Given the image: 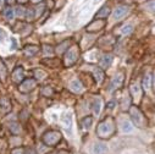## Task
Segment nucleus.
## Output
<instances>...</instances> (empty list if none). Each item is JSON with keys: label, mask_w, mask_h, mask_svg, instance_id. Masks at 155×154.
Segmentation results:
<instances>
[{"label": "nucleus", "mask_w": 155, "mask_h": 154, "mask_svg": "<svg viewBox=\"0 0 155 154\" xmlns=\"http://www.w3.org/2000/svg\"><path fill=\"white\" fill-rule=\"evenodd\" d=\"M115 132V121L112 118L104 119L97 129V136L99 138H109Z\"/></svg>", "instance_id": "1"}, {"label": "nucleus", "mask_w": 155, "mask_h": 154, "mask_svg": "<svg viewBox=\"0 0 155 154\" xmlns=\"http://www.w3.org/2000/svg\"><path fill=\"white\" fill-rule=\"evenodd\" d=\"M42 141L45 146L48 147H54L56 146L60 141H61V133L59 131H55V130H50V131H47L43 137H42Z\"/></svg>", "instance_id": "2"}, {"label": "nucleus", "mask_w": 155, "mask_h": 154, "mask_svg": "<svg viewBox=\"0 0 155 154\" xmlns=\"http://www.w3.org/2000/svg\"><path fill=\"white\" fill-rule=\"evenodd\" d=\"M78 55H80V50H78V47L77 45H73L70 49H67L65 53V56H64L65 66H67V67L72 66L77 60H78Z\"/></svg>", "instance_id": "3"}, {"label": "nucleus", "mask_w": 155, "mask_h": 154, "mask_svg": "<svg viewBox=\"0 0 155 154\" xmlns=\"http://www.w3.org/2000/svg\"><path fill=\"white\" fill-rule=\"evenodd\" d=\"M130 115H131V118H132V120L134 121V124L136 125H138V126H140V127H143L144 126V116H143V114L140 112V110L137 108V106H131V109H130Z\"/></svg>", "instance_id": "4"}, {"label": "nucleus", "mask_w": 155, "mask_h": 154, "mask_svg": "<svg viewBox=\"0 0 155 154\" xmlns=\"http://www.w3.org/2000/svg\"><path fill=\"white\" fill-rule=\"evenodd\" d=\"M37 87V81L34 79H27V80H23L21 83H20V92L22 93H28L31 91H33L34 88Z\"/></svg>", "instance_id": "5"}, {"label": "nucleus", "mask_w": 155, "mask_h": 154, "mask_svg": "<svg viewBox=\"0 0 155 154\" xmlns=\"http://www.w3.org/2000/svg\"><path fill=\"white\" fill-rule=\"evenodd\" d=\"M124 83V73H119V75H116L114 79L111 80L110 82V86H109V92L112 93L116 89H119Z\"/></svg>", "instance_id": "6"}, {"label": "nucleus", "mask_w": 155, "mask_h": 154, "mask_svg": "<svg viewBox=\"0 0 155 154\" xmlns=\"http://www.w3.org/2000/svg\"><path fill=\"white\" fill-rule=\"evenodd\" d=\"M11 79H12V81H14L15 83H17V85H20V83L25 80V70H23L22 66H17V67L12 71Z\"/></svg>", "instance_id": "7"}, {"label": "nucleus", "mask_w": 155, "mask_h": 154, "mask_svg": "<svg viewBox=\"0 0 155 154\" xmlns=\"http://www.w3.org/2000/svg\"><path fill=\"white\" fill-rule=\"evenodd\" d=\"M128 10H130V8H128L127 5H119L117 8L114 10V12H112V18H114L115 21L121 20V18L128 12Z\"/></svg>", "instance_id": "8"}, {"label": "nucleus", "mask_w": 155, "mask_h": 154, "mask_svg": "<svg viewBox=\"0 0 155 154\" xmlns=\"http://www.w3.org/2000/svg\"><path fill=\"white\" fill-rule=\"evenodd\" d=\"M60 120H61V124L65 127V130L71 133V131H72V115H71V112H64Z\"/></svg>", "instance_id": "9"}, {"label": "nucleus", "mask_w": 155, "mask_h": 154, "mask_svg": "<svg viewBox=\"0 0 155 154\" xmlns=\"http://www.w3.org/2000/svg\"><path fill=\"white\" fill-rule=\"evenodd\" d=\"M120 129L124 133H132L134 131V126L128 119H121L120 120Z\"/></svg>", "instance_id": "10"}, {"label": "nucleus", "mask_w": 155, "mask_h": 154, "mask_svg": "<svg viewBox=\"0 0 155 154\" xmlns=\"http://www.w3.org/2000/svg\"><path fill=\"white\" fill-rule=\"evenodd\" d=\"M92 67V71H93V76H94V80L98 85H100L103 81H104V71L101 67H97V66H91Z\"/></svg>", "instance_id": "11"}, {"label": "nucleus", "mask_w": 155, "mask_h": 154, "mask_svg": "<svg viewBox=\"0 0 155 154\" xmlns=\"http://www.w3.org/2000/svg\"><path fill=\"white\" fill-rule=\"evenodd\" d=\"M92 152H93V154H107L109 147L103 142H98V143H95L93 146Z\"/></svg>", "instance_id": "12"}, {"label": "nucleus", "mask_w": 155, "mask_h": 154, "mask_svg": "<svg viewBox=\"0 0 155 154\" xmlns=\"http://www.w3.org/2000/svg\"><path fill=\"white\" fill-rule=\"evenodd\" d=\"M104 25H105V21H104V20L97 18L95 21H93L92 23H89V25L87 26V31H89V32L99 31V29H101V28L104 27Z\"/></svg>", "instance_id": "13"}, {"label": "nucleus", "mask_w": 155, "mask_h": 154, "mask_svg": "<svg viewBox=\"0 0 155 154\" xmlns=\"http://www.w3.org/2000/svg\"><path fill=\"white\" fill-rule=\"evenodd\" d=\"M112 60H114L112 55H110V54L103 55V56L100 58V60H99V67H101V69H107V67H110L111 64H112Z\"/></svg>", "instance_id": "14"}, {"label": "nucleus", "mask_w": 155, "mask_h": 154, "mask_svg": "<svg viewBox=\"0 0 155 154\" xmlns=\"http://www.w3.org/2000/svg\"><path fill=\"white\" fill-rule=\"evenodd\" d=\"M68 87H70V89L72 91V92H74V93H81V92H83V85L81 83V81L80 80H73V81H71L70 82V85H68Z\"/></svg>", "instance_id": "15"}, {"label": "nucleus", "mask_w": 155, "mask_h": 154, "mask_svg": "<svg viewBox=\"0 0 155 154\" xmlns=\"http://www.w3.org/2000/svg\"><path fill=\"white\" fill-rule=\"evenodd\" d=\"M101 106H103V100L99 98V97H95L92 102V109H93V112L94 115H99L100 111H101Z\"/></svg>", "instance_id": "16"}, {"label": "nucleus", "mask_w": 155, "mask_h": 154, "mask_svg": "<svg viewBox=\"0 0 155 154\" xmlns=\"http://www.w3.org/2000/svg\"><path fill=\"white\" fill-rule=\"evenodd\" d=\"M131 94L133 95V99L136 102H138L140 99V95H142V92H140V86L138 83H132L131 85Z\"/></svg>", "instance_id": "17"}, {"label": "nucleus", "mask_w": 155, "mask_h": 154, "mask_svg": "<svg viewBox=\"0 0 155 154\" xmlns=\"http://www.w3.org/2000/svg\"><path fill=\"white\" fill-rule=\"evenodd\" d=\"M3 16H4V18H5L6 21H12V20L15 18V16H16V14H15V9L11 8V6L5 8L4 11H3Z\"/></svg>", "instance_id": "18"}, {"label": "nucleus", "mask_w": 155, "mask_h": 154, "mask_svg": "<svg viewBox=\"0 0 155 154\" xmlns=\"http://www.w3.org/2000/svg\"><path fill=\"white\" fill-rule=\"evenodd\" d=\"M38 52H39V48L35 47V45H27V47H25V49H23V54H25L26 56H28V58L34 56Z\"/></svg>", "instance_id": "19"}, {"label": "nucleus", "mask_w": 155, "mask_h": 154, "mask_svg": "<svg viewBox=\"0 0 155 154\" xmlns=\"http://www.w3.org/2000/svg\"><path fill=\"white\" fill-rule=\"evenodd\" d=\"M109 15H110V8L106 6V5H104V6H101L100 10L95 14V17H97V18H101V20H104V18H106Z\"/></svg>", "instance_id": "20"}, {"label": "nucleus", "mask_w": 155, "mask_h": 154, "mask_svg": "<svg viewBox=\"0 0 155 154\" xmlns=\"http://www.w3.org/2000/svg\"><path fill=\"white\" fill-rule=\"evenodd\" d=\"M142 87L144 88V91H149L151 87V75L148 72L144 75L143 80H142Z\"/></svg>", "instance_id": "21"}, {"label": "nucleus", "mask_w": 155, "mask_h": 154, "mask_svg": "<svg viewBox=\"0 0 155 154\" xmlns=\"http://www.w3.org/2000/svg\"><path fill=\"white\" fill-rule=\"evenodd\" d=\"M92 125H93V118L92 116H86L81 121V126L83 130H89L92 127Z\"/></svg>", "instance_id": "22"}, {"label": "nucleus", "mask_w": 155, "mask_h": 154, "mask_svg": "<svg viewBox=\"0 0 155 154\" xmlns=\"http://www.w3.org/2000/svg\"><path fill=\"white\" fill-rule=\"evenodd\" d=\"M6 76H8V70H6V66L4 64V61L0 59V81H5L6 80Z\"/></svg>", "instance_id": "23"}, {"label": "nucleus", "mask_w": 155, "mask_h": 154, "mask_svg": "<svg viewBox=\"0 0 155 154\" xmlns=\"http://www.w3.org/2000/svg\"><path fill=\"white\" fill-rule=\"evenodd\" d=\"M0 106H2V109L4 111H9L11 109V103H10V100L8 98L3 97V98H0Z\"/></svg>", "instance_id": "24"}, {"label": "nucleus", "mask_w": 155, "mask_h": 154, "mask_svg": "<svg viewBox=\"0 0 155 154\" xmlns=\"http://www.w3.org/2000/svg\"><path fill=\"white\" fill-rule=\"evenodd\" d=\"M35 16H37V14H35V9H33V8L27 9V11H26V16H25V18H26L27 21H33V20L35 18Z\"/></svg>", "instance_id": "25"}, {"label": "nucleus", "mask_w": 155, "mask_h": 154, "mask_svg": "<svg viewBox=\"0 0 155 154\" xmlns=\"http://www.w3.org/2000/svg\"><path fill=\"white\" fill-rule=\"evenodd\" d=\"M26 9L23 8V6H17V8H15V14H16V16H18L20 18H23L25 16H26Z\"/></svg>", "instance_id": "26"}, {"label": "nucleus", "mask_w": 155, "mask_h": 154, "mask_svg": "<svg viewBox=\"0 0 155 154\" xmlns=\"http://www.w3.org/2000/svg\"><path fill=\"white\" fill-rule=\"evenodd\" d=\"M132 31H133V26L132 25H126V26L122 27V33L124 34H130Z\"/></svg>", "instance_id": "27"}, {"label": "nucleus", "mask_w": 155, "mask_h": 154, "mask_svg": "<svg viewBox=\"0 0 155 154\" xmlns=\"http://www.w3.org/2000/svg\"><path fill=\"white\" fill-rule=\"evenodd\" d=\"M44 53H45V55H53L54 54V49L51 48V47H48V45H44Z\"/></svg>", "instance_id": "28"}, {"label": "nucleus", "mask_w": 155, "mask_h": 154, "mask_svg": "<svg viewBox=\"0 0 155 154\" xmlns=\"http://www.w3.org/2000/svg\"><path fill=\"white\" fill-rule=\"evenodd\" d=\"M147 9L148 10H151V11H155V0H153V2H150V3L147 4Z\"/></svg>", "instance_id": "29"}, {"label": "nucleus", "mask_w": 155, "mask_h": 154, "mask_svg": "<svg viewBox=\"0 0 155 154\" xmlns=\"http://www.w3.org/2000/svg\"><path fill=\"white\" fill-rule=\"evenodd\" d=\"M39 76L45 77V72H44V71H42V70H37V71H35V77H37L38 80H39Z\"/></svg>", "instance_id": "30"}, {"label": "nucleus", "mask_w": 155, "mask_h": 154, "mask_svg": "<svg viewBox=\"0 0 155 154\" xmlns=\"http://www.w3.org/2000/svg\"><path fill=\"white\" fill-rule=\"evenodd\" d=\"M12 154H23V153H22L21 149H15V150L12 152Z\"/></svg>", "instance_id": "31"}, {"label": "nucleus", "mask_w": 155, "mask_h": 154, "mask_svg": "<svg viewBox=\"0 0 155 154\" xmlns=\"http://www.w3.org/2000/svg\"><path fill=\"white\" fill-rule=\"evenodd\" d=\"M18 2H20V3H21V4H25V3H26V2H28V0H18Z\"/></svg>", "instance_id": "32"}, {"label": "nucleus", "mask_w": 155, "mask_h": 154, "mask_svg": "<svg viewBox=\"0 0 155 154\" xmlns=\"http://www.w3.org/2000/svg\"><path fill=\"white\" fill-rule=\"evenodd\" d=\"M33 2H42V0H33Z\"/></svg>", "instance_id": "33"}]
</instances>
